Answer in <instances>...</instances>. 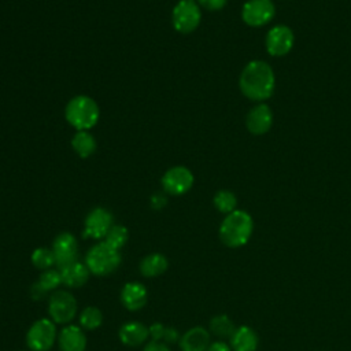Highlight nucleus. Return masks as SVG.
Masks as SVG:
<instances>
[{"mask_svg":"<svg viewBox=\"0 0 351 351\" xmlns=\"http://www.w3.org/2000/svg\"><path fill=\"white\" fill-rule=\"evenodd\" d=\"M181 351H207L211 344V333L203 326H193L180 337Z\"/></svg>","mask_w":351,"mask_h":351,"instance_id":"nucleus-16","label":"nucleus"},{"mask_svg":"<svg viewBox=\"0 0 351 351\" xmlns=\"http://www.w3.org/2000/svg\"><path fill=\"white\" fill-rule=\"evenodd\" d=\"M197 3H199V5H202L206 10L218 11L226 5L228 0H197Z\"/></svg>","mask_w":351,"mask_h":351,"instance_id":"nucleus-29","label":"nucleus"},{"mask_svg":"<svg viewBox=\"0 0 351 351\" xmlns=\"http://www.w3.org/2000/svg\"><path fill=\"white\" fill-rule=\"evenodd\" d=\"M254 221L244 210H234L226 214L219 225V239L229 248H239L248 243L252 236Z\"/></svg>","mask_w":351,"mask_h":351,"instance_id":"nucleus-2","label":"nucleus"},{"mask_svg":"<svg viewBox=\"0 0 351 351\" xmlns=\"http://www.w3.org/2000/svg\"><path fill=\"white\" fill-rule=\"evenodd\" d=\"M276 14V7L271 0H248L241 10V19L252 27H259L269 23Z\"/></svg>","mask_w":351,"mask_h":351,"instance_id":"nucleus-10","label":"nucleus"},{"mask_svg":"<svg viewBox=\"0 0 351 351\" xmlns=\"http://www.w3.org/2000/svg\"><path fill=\"white\" fill-rule=\"evenodd\" d=\"M143 351H171V350L169 348V344H166L163 341L149 340L148 343H145Z\"/></svg>","mask_w":351,"mask_h":351,"instance_id":"nucleus-31","label":"nucleus"},{"mask_svg":"<svg viewBox=\"0 0 351 351\" xmlns=\"http://www.w3.org/2000/svg\"><path fill=\"white\" fill-rule=\"evenodd\" d=\"M169 267V261L163 254L154 252L149 255H145L138 265V270L143 277L154 278L162 276Z\"/></svg>","mask_w":351,"mask_h":351,"instance_id":"nucleus-20","label":"nucleus"},{"mask_svg":"<svg viewBox=\"0 0 351 351\" xmlns=\"http://www.w3.org/2000/svg\"><path fill=\"white\" fill-rule=\"evenodd\" d=\"M232 351H256L259 346L258 333L248 325L237 326L229 339Z\"/></svg>","mask_w":351,"mask_h":351,"instance_id":"nucleus-18","label":"nucleus"},{"mask_svg":"<svg viewBox=\"0 0 351 351\" xmlns=\"http://www.w3.org/2000/svg\"><path fill=\"white\" fill-rule=\"evenodd\" d=\"M207 351H232V348L223 340H217V341H211Z\"/></svg>","mask_w":351,"mask_h":351,"instance_id":"nucleus-32","label":"nucleus"},{"mask_svg":"<svg viewBox=\"0 0 351 351\" xmlns=\"http://www.w3.org/2000/svg\"><path fill=\"white\" fill-rule=\"evenodd\" d=\"M51 250L55 256V266L59 270L78 261V241L74 234L69 232L59 233L55 237Z\"/></svg>","mask_w":351,"mask_h":351,"instance_id":"nucleus-9","label":"nucleus"},{"mask_svg":"<svg viewBox=\"0 0 351 351\" xmlns=\"http://www.w3.org/2000/svg\"><path fill=\"white\" fill-rule=\"evenodd\" d=\"M112 225V214L107 208L96 207L85 217L82 237L101 240L106 237Z\"/></svg>","mask_w":351,"mask_h":351,"instance_id":"nucleus-8","label":"nucleus"},{"mask_svg":"<svg viewBox=\"0 0 351 351\" xmlns=\"http://www.w3.org/2000/svg\"><path fill=\"white\" fill-rule=\"evenodd\" d=\"M32 263L36 269L40 270H48L55 266V256L51 248L47 247H38L32 254Z\"/></svg>","mask_w":351,"mask_h":351,"instance_id":"nucleus-25","label":"nucleus"},{"mask_svg":"<svg viewBox=\"0 0 351 351\" xmlns=\"http://www.w3.org/2000/svg\"><path fill=\"white\" fill-rule=\"evenodd\" d=\"M122 262L121 252L110 247L106 241H99L93 244L84 259V263L89 269L90 274L103 277L114 273Z\"/></svg>","mask_w":351,"mask_h":351,"instance_id":"nucleus-4","label":"nucleus"},{"mask_svg":"<svg viewBox=\"0 0 351 351\" xmlns=\"http://www.w3.org/2000/svg\"><path fill=\"white\" fill-rule=\"evenodd\" d=\"M162 188L166 193L180 196L186 193L193 185V174L185 166H174L162 177Z\"/></svg>","mask_w":351,"mask_h":351,"instance_id":"nucleus-11","label":"nucleus"},{"mask_svg":"<svg viewBox=\"0 0 351 351\" xmlns=\"http://www.w3.org/2000/svg\"><path fill=\"white\" fill-rule=\"evenodd\" d=\"M58 346L60 351H85L86 336L78 325H64L58 333Z\"/></svg>","mask_w":351,"mask_h":351,"instance_id":"nucleus-15","label":"nucleus"},{"mask_svg":"<svg viewBox=\"0 0 351 351\" xmlns=\"http://www.w3.org/2000/svg\"><path fill=\"white\" fill-rule=\"evenodd\" d=\"M165 329H166V325H163V324H160V322H154V324H151V325L148 326L151 340H155V341H163Z\"/></svg>","mask_w":351,"mask_h":351,"instance_id":"nucleus-28","label":"nucleus"},{"mask_svg":"<svg viewBox=\"0 0 351 351\" xmlns=\"http://www.w3.org/2000/svg\"><path fill=\"white\" fill-rule=\"evenodd\" d=\"M118 337L122 344L128 347H138L144 344L149 337L148 326L137 321H129L121 325L118 330Z\"/></svg>","mask_w":351,"mask_h":351,"instance_id":"nucleus-17","label":"nucleus"},{"mask_svg":"<svg viewBox=\"0 0 351 351\" xmlns=\"http://www.w3.org/2000/svg\"><path fill=\"white\" fill-rule=\"evenodd\" d=\"M128 239H129V232L123 225H112L111 229L108 230V233L106 234L104 241L110 247L119 251L126 244Z\"/></svg>","mask_w":351,"mask_h":351,"instance_id":"nucleus-26","label":"nucleus"},{"mask_svg":"<svg viewBox=\"0 0 351 351\" xmlns=\"http://www.w3.org/2000/svg\"><path fill=\"white\" fill-rule=\"evenodd\" d=\"M64 115L67 122L78 132L89 130L97 123L100 110L92 97L86 95H78L67 103Z\"/></svg>","mask_w":351,"mask_h":351,"instance_id":"nucleus-3","label":"nucleus"},{"mask_svg":"<svg viewBox=\"0 0 351 351\" xmlns=\"http://www.w3.org/2000/svg\"><path fill=\"white\" fill-rule=\"evenodd\" d=\"M165 204H166V197H165L163 195L156 193V195H154V196L151 197V206H152L154 208L159 210V208H162Z\"/></svg>","mask_w":351,"mask_h":351,"instance_id":"nucleus-33","label":"nucleus"},{"mask_svg":"<svg viewBox=\"0 0 351 351\" xmlns=\"http://www.w3.org/2000/svg\"><path fill=\"white\" fill-rule=\"evenodd\" d=\"M276 77L269 63L263 60H251L243 69L239 86L241 93L255 101L269 99L274 90Z\"/></svg>","mask_w":351,"mask_h":351,"instance_id":"nucleus-1","label":"nucleus"},{"mask_svg":"<svg viewBox=\"0 0 351 351\" xmlns=\"http://www.w3.org/2000/svg\"><path fill=\"white\" fill-rule=\"evenodd\" d=\"M214 207L222 213V214H230L232 211L236 210L237 206V199L234 196L233 192L228 191V189H221L214 195L213 199Z\"/></svg>","mask_w":351,"mask_h":351,"instance_id":"nucleus-24","label":"nucleus"},{"mask_svg":"<svg viewBox=\"0 0 351 351\" xmlns=\"http://www.w3.org/2000/svg\"><path fill=\"white\" fill-rule=\"evenodd\" d=\"M236 325L226 314H217L208 322V332L217 336L218 339H230L233 332L236 330Z\"/></svg>","mask_w":351,"mask_h":351,"instance_id":"nucleus-22","label":"nucleus"},{"mask_svg":"<svg viewBox=\"0 0 351 351\" xmlns=\"http://www.w3.org/2000/svg\"><path fill=\"white\" fill-rule=\"evenodd\" d=\"M202 12L195 0H180L173 8L171 23L182 34L192 33L200 23Z\"/></svg>","mask_w":351,"mask_h":351,"instance_id":"nucleus-7","label":"nucleus"},{"mask_svg":"<svg viewBox=\"0 0 351 351\" xmlns=\"http://www.w3.org/2000/svg\"><path fill=\"white\" fill-rule=\"evenodd\" d=\"M60 276H62V284L67 288L74 289V288L84 287L88 282L90 271L85 263L77 261L60 269Z\"/></svg>","mask_w":351,"mask_h":351,"instance_id":"nucleus-19","label":"nucleus"},{"mask_svg":"<svg viewBox=\"0 0 351 351\" xmlns=\"http://www.w3.org/2000/svg\"><path fill=\"white\" fill-rule=\"evenodd\" d=\"M80 326L85 330H95L103 324V313L95 306H86L78 315Z\"/></svg>","mask_w":351,"mask_h":351,"instance_id":"nucleus-23","label":"nucleus"},{"mask_svg":"<svg viewBox=\"0 0 351 351\" xmlns=\"http://www.w3.org/2000/svg\"><path fill=\"white\" fill-rule=\"evenodd\" d=\"M245 125L250 133L252 134H263L269 132L273 125V112L267 104L259 103L254 106L245 118Z\"/></svg>","mask_w":351,"mask_h":351,"instance_id":"nucleus-14","label":"nucleus"},{"mask_svg":"<svg viewBox=\"0 0 351 351\" xmlns=\"http://www.w3.org/2000/svg\"><path fill=\"white\" fill-rule=\"evenodd\" d=\"M55 340H58V330L51 318L34 321L26 333V344L30 351H49Z\"/></svg>","mask_w":351,"mask_h":351,"instance_id":"nucleus-5","label":"nucleus"},{"mask_svg":"<svg viewBox=\"0 0 351 351\" xmlns=\"http://www.w3.org/2000/svg\"><path fill=\"white\" fill-rule=\"evenodd\" d=\"M48 314L55 324L69 325L77 314L75 298L69 291H55L48 299Z\"/></svg>","mask_w":351,"mask_h":351,"instance_id":"nucleus-6","label":"nucleus"},{"mask_svg":"<svg viewBox=\"0 0 351 351\" xmlns=\"http://www.w3.org/2000/svg\"><path fill=\"white\" fill-rule=\"evenodd\" d=\"M119 299L122 306L129 311L141 310L148 300V291L144 284L137 281L126 282L119 293Z\"/></svg>","mask_w":351,"mask_h":351,"instance_id":"nucleus-13","label":"nucleus"},{"mask_svg":"<svg viewBox=\"0 0 351 351\" xmlns=\"http://www.w3.org/2000/svg\"><path fill=\"white\" fill-rule=\"evenodd\" d=\"M38 284L47 291V292H52L56 291L58 287L62 284V276H60V270L59 269H48L44 270L40 277H38Z\"/></svg>","mask_w":351,"mask_h":351,"instance_id":"nucleus-27","label":"nucleus"},{"mask_svg":"<svg viewBox=\"0 0 351 351\" xmlns=\"http://www.w3.org/2000/svg\"><path fill=\"white\" fill-rule=\"evenodd\" d=\"M30 296H32V299L33 300H43L45 296H47V291L38 284V281H36V282H33V285L30 287Z\"/></svg>","mask_w":351,"mask_h":351,"instance_id":"nucleus-30","label":"nucleus"},{"mask_svg":"<svg viewBox=\"0 0 351 351\" xmlns=\"http://www.w3.org/2000/svg\"><path fill=\"white\" fill-rule=\"evenodd\" d=\"M295 43V36L293 32L285 26V25H277L271 27L265 40L266 49L269 55L271 56H284L287 55Z\"/></svg>","mask_w":351,"mask_h":351,"instance_id":"nucleus-12","label":"nucleus"},{"mask_svg":"<svg viewBox=\"0 0 351 351\" xmlns=\"http://www.w3.org/2000/svg\"><path fill=\"white\" fill-rule=\"evenodd\" d=\"M71 147L80 158L85 159L95 152L96 141L88 130H80L71 138Z\"/></svg>","mask_w":351,"mask_h":351,"instance_id":"nucleus-21","label":"nucleus"}]
</instances>
